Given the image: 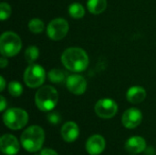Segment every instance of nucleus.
I'll use <instances>...</instances> for the list:
<instances>
[{
  "label": "nucleus",
  "instance_id": "nucleus-12",
  "mask_svg": "<svg viewBox=\"0 0 156 155\" xmlns=\"http://www.w3.org/2000/svg\"><path fill=\"white\" fill-rule=\"evenodd\" d=\"M106 147V142L103 136L100 134L91 135L86 142L85 149L90 155H100Z\"/></svg>",
  "mask_w": 156,
  "mask_h": 155
},
{
  "label": "nucleus",
  "instance_id": "nucleus-7",
  "mask_svg": "<svg viewBox=\"0 0 156 155\" xmlns=\"http://www.w3.org/2000/svg\"><path fill=\"white\" fill-rule=\"evenodd\" d=\"M69 29V23L63 18H55L51 20L47 27L48 37L55 41L63 39Z\"/></svg>",
  "mask_w": 156,
  "mask_h": 155
},
{
  "label": "nucleus",
  "instance_id": "nucleus-25",
  "mask_svg": "<svg viewBox=\"0 0 156 155\" xmlns=\"http://www.w3.org/2000/svg\"><path fill=\"white\" fill-rule=\"evenodd\" d=\"M6 105H7V102L5 99L4 96H1L0 97V111H4L6 108Z\"/></svg>",
  "mask_w": 156,
  "mask_h": 155
},
{
  "label": "nucleus",
  "instance_id": "nucleus-14",
  "mask_svg": "<svg viewBox=\"0 0 156 155\" xmlns=\"http://www.w3.org/2000/svg\"><path fill=\"white\" fill-rule=\"evenodd\" d=\"M124 148L129 153L139 154L145 151L146 141L142 136H133L126 141Z\"/></svg>",
  "mask_w": 156,
  "mask_h": 155
},
{
  "label": "nucleus",
  "instance_id": "nucleus-27",
  "mask_svg": "<svg viewBox=\"0 0 156 155\" xmlns=\"http://www.w3.org/2000/svg\"><path fill=\"white\" fill-rule=\"evenodd\" d=\"M0 83H1V87H0V91L2 92L4 90H5V79L1 76L0 77Z\"/></svg>",
  "mask_w": 156,
  "mask_h": 155
},
{
  "label": "nucleus",
  "instance_id": "nucleus-15",
  "mask_svg": "<svg viewBox=\"0 0 156 155\" xmlns=\"http://www.w3.org/2000/svg\"><path fill=\"white\" fill-rule=\"evenodd\" d=\"M146 98V90L141 86L131 87L126 92V99L130 103L139 104Z\"/></svg>",
  "mask_w": 156,
  "mask_h": 155
},
{
  "label": "nucleus",
  "instance_id": "nucleus-8",
  "mask_svg": "<svg viewBox=\"0 0 156 155\" xmlns=\"http://www.w3.org/2000/svg\"><path fill=\"white\" fill-rule=\"evenodd\" d=\"M95 113L101 119H112L118 112V105L112 99H101L94 106Z\"/></svg>",
  "mask_w": 156,
  "mask_h": 155
},
{
  "label": "nucleus",
  "instance_id": "nucleus-13",
  "mask_svg": "<svg viewBox=\"0 0 156 155\" xmlns=\"http://www.w3.org/2000/svg\"><path fill=\"white\" fill-rule=\"evenodd\" d=\"M60 134L66 143H73L80 135V128L75 122L69 121L63 124L60 130Z\"/></svg>",
  "mask_w": 156,
  "mask_h": 155
},
{
  "label": "nucleus",
  "instance_id": "nucleus-6",
  "mask_svg": "<svg viewBox=\"0 0 156 155\" xmlns=\"http://www.w3.org/2000/svg\"><path fill=\"white\" fill-rule=\"evenodd\" d=\"M46 79V71L38 64H30L24 73V81L29 88L41 87Z\"/></svg>",
  "mask_w": 156,
  "mask_h": 155
},
{
  "label": "nucleus",
  "instance_id": "nucleus-17",
  "mask_svg": "<svg viewBox=\"0 0 156 155\" xmlns=\"http://www.w3.org/2000/svg\"><path fill=\"white\" fill-rule=\"evenodd\" d=\"M69 14L71 17L80 19L85 16V8L80 3H73L69 6Z\"/></svg>",
  "mask_w": 156,
  "mask_h": 155
},
{
  "label": "nucleus",
  "instance_id": "nucleus-1",
  "mask_svg": "<svg viewBox=\"0 0 156 155\" xmlns=\"http://www.w3.org/2000/svg\"><path fill=\"white\" fill-rule=\"evenodd\" d=\"M63 66L72 72L84 71L89 65V57L80 48H69L61 55Z\"/></svg>",
  "mask_w": 156,
  "mask_h": 155
},
{
  "label": "nucleus",
  "instance_id": "nucleus-11",
  "mask_svg": "<svg viewBox=\"0 0 156 155\" xmlns=\"http://www.w3.org/2000/svg\"><path fill=\"white\" fill-rule=\"evenodd\" d=\"M66 86L72 94L82 95L87 90V81L82 76L73 74L67 78Z\"/></svg>",
  "mask_w": 156,
  "mask_h": 155
},
{
  "label": "nucleus",
  "instance_id": "nucleus-24",
  "mask_svg": "<svg viewBox=\"0 0 156 155\" xmlns=\"http://www.w3.org/2000/svg\"><path fill=\"white\" fill-rule=\"evenodd\" d=\"M39 155H58V153L53 150V149H50V148H45V149H42L40 151V153Z\"/></svg>",
  "mask_w": 156,
  "mask_h": 155
},
{
  "label": "nucleus",
  "instance_id": "nucleus-23",
  "mask_svg": "<svg viewBox=\"0 0 156 155\" xmlns=\"http://www.w3.org/2000/svg\"><path fill=\"white\" fill-rule=\"evenodd\" d=\"M48 121L50 124H53V125H57L58 123H60L61 122V116L59 115V113L58 112H50L48 114Z\"/></svg>",
  "mask_w": 156,
  "mask_h": 155
},
{
  "label": "nucleus",
  "instance_id": "nucleus-21",
  "mask_svg": "<svg viewBox=\"0 0 156 155\" xmlns=\"http://www.w3.org/2000/svg\"><path fill=\"white\" fill-rule=\"evenodd\" d=\"M8 92L13 97H19L23 93V86L20 82L16 80L10 81L8 83Z\"/></svg>",
  "mask_w": 156,
  "mask_h": 155
},
{
  "label": "nucleus",
  "instance_id": "nucleus-2",
  "mask_svg": "<svg viewBox=\"0 0 156 155\" xmlns=\"http://www.w3.org/2000/svg\"><path fill=\"white\" fill-rule=\"evenodd\" d=\"M45 142V132L38 125L27 128L20 136L22 147L28 153H37L41 150Z\"/></svg>",
  "mask_w": 156,
  "mask_h": 155
},
{
  "label": "nucleus",
  "instance_id": "nucleus-5",
  "mask_svg": "<svg viewBox=\"0 0 156 155\" xmlns=\"http://www.w3.org/2000/svg\"><path fill=\"white\" fill-rule=\"evenodd\" d=\"M4 124L12 131H18L24 128L28 122L27 112L20 108H11L3 114Z\"/></svg>",
  "mask_w": 156,
  "mask_h": 155
},
{
  "label": "nucleus",
  "instance_id": "nucleus-16",
  "mask_svg": "<svg viewBox=\"0 0 156 155\" xmlns=\"http://www.w3.org/2000/svg\"><path fill=\"white\" fill-rule=\"evenodd\" d=\"M88 10L93 15L101 14L107 7V0H88Z\"/></svg>",
  "mask_w": 156,
  "mask_h": 155
},
{
  "label": "nucleus",
  "instance_id": "nucleus-4",
  "mask_svg": "<svg viewBox=\"0 0 156 155\" xmlns=\"http://www.w3.org/2000/svg\"><path fill=\"white\" fill-rule=\"evenodd\" d=\"M22 48V40L12 31H6L0 37V52L3 57L11 58L17 55Z\"/></svg>",
  "mask_w": 156,
  "mask_h": 155
},
{
  "label": "nucleus",
  "instance_id": "nucleus-18",
  "mask_svg": "<svg viewBox=\"0 0 156 155\" xmlns=\"http://www.w3.org/2000/svg\"><path fill=\"white\" fill-rule=\"evenodd\" d=\"M39 57V49L36 46H29L25 51V59L28 64H34V62Z\"/></svg>",
  "mask_w": 156,
  "mask_h": 155
},
{
  "label": "nucleus",
  "instance_id": "nucleus-3",
  "mask_svg": "<svg viewBox=\"0 0 156 155\" xmlns=\"http://www.w3.org/2000/svg\"><path fill=\"white\" fill-rule=\"evenodd\" d=\"M58 102L57 90L49 85L40 87L35 94V104L41 111H51Z\"/></svg>",
  "mask_w": 156,
  "mask_h": 155
},
{
  "label": "nucleus",
  "instance_id": "nucleus-10",
  "mask_svg": "<svg viewBox=\"0 0 156 155\" xmlns=\"http://www.w3.org/2000/svg\"><path fill=\"white\" fill-rule=\"evenodd\" d=\"M143 121V113L137 108H130L126 110L122 117V123L127 129L137 128Z\"/></svg>",
  "mask_w": 156,
  "mask_h": 155
},
{
  "label": "nucleus",
  "instance_id": "nucleus-22",
  "mask_svg": "<svg viewBox=\"0 0 156 155\" xmlns=\"http://www.w3.org/2000/svg\"><path fill=\"white\" fill-rule=\"evenodd\" d=\"M11 13H12L11 6L7 3L2 2L0 4V19L2 21L7 19L11 16Z\"/></svg>",
  "mask_w": 156,
  "mask_h": 155
},
{
  "label": "nucleus",
  "instance_id": "nucleus-26",
  "mask_svg": "<svg viewBox=\"0 0 156 155\" xmlns=\"http://www.w3.org/2000/svg\"><path fill=\"white\" fill-rule=\"evenodd\" d=\"M7 64H8V61H7V59L5 58V57L0 58V67H1L2 69L5 68V67L7 66Z\"/></svg>",
  "mask_w": 156,
  "mask_h": 155
},
{
  "label": "nucleus",
  "instance_id": "nucleus-20",
  "mask_svg": "<svg viewBox=\"0 0 156 155\" xmlns=\"http://www.w3.org/2000/svg\"><path fill=\"white\" fill-rule=\"evenodd\" d=\"M28 29L34 34H39L43 32L45 28L44 22L39 18H33L28 22Z\"/></svg>",
  "mask_w": 156,
  "mask_h": 155
},
{
  "label": "nucleus",
  "instance_id": "nucleus-9",
  "mask_svg": "<svg viewBox=\"0 0 156 155\" xmlns=\"http://www.w3.org/2000/svg\"><path fill=\"white\" fill-rule=\"evenodd\" d=\"M21 143L13 134L5 133L0 138V149L3 154L16 155L20 150Z\"/></svg>",
  "mask_w": 156,
  "mask_h": 155
},
{
  "label": "nucleus",
  "instance_id": "nucleus-19",
  "mask_svg": "<svg viewBox=\"0 0 156 155\" xmlns=\"http://www.w3.org/2000/svg\"><path fill=\"white\" fill-rule=\"evenodd\" d=\"M48 79L52 82V83H60L62 81L65 80V73L64 71H62L61 69H51L48 74Z\"/></svg>",
  "mask_w": 156,
  "mask_h": 155
}]
</instances>
